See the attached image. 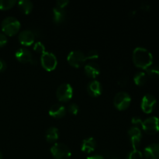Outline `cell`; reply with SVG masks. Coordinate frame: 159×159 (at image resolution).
I'll return each mask as SVG.
<instances>
[{"label": "cell", "instance_id": "6da1fadb", "mask_svg": "<svg viewBox=\"0 0 159 159\" xmlns=\"http://www.w3.org/2000/svg\"><path fill=\"white\" fill-rule=\"evenodd\" d=\"M133 61L135 66L141 69H148L153 62L152 54L148 50L138 47L133 51Z\"/></svg>", "mask_w": 159, "mask_h": 159}, {"label": "cell", "instance_id": "7a4b0ae2", "mask_svg": "<svg viewBox=\"0 0 159 159\" xmlns=\"http://www.w3.org/2000/svg\"><path fill=\"white\" fill-rule=\"evenodd\" d=\"M2 30L8 36H14L20 31V23L16 17L7 16L2 21Z\"/></svg>", "mask_w": 159, "mask_h": 159}, {"label": "cell", "instance_id": "3957f363", "mask_svg": "<svg viewBox=\"0 0 159 159\" xmlns=\"http://www.w3.org/2000/svg\"><path fill=\"white\" fill-rule=\"evenodd\" d=\"M51 153L54 159H69L71 152L68 146L63 143H55L51 148Z\"/></svg>", "mask_w": 159, "mask_h": 159}, {"label": "cell", "instance_id": "277c9868", "mask_svg": "<svg viewBox=\"0 0 159 159\" xmlns=\"http://www.w3.org/2000/svg\"><path fill=\"white\" fill-rule=\"evenodd\" d=\"M130 102L131 97L126 92H120L116 93L113 99V105L119 110H125L130 107Z\"/></svg>", "mask_w": 159, "mask_h": 159}, {"label": "cell", "instance_id": "5b68a950", "mask_svg": "<svg viewBox=\"0 0 159 159\" xmlns=\"http://www.w3.org/2000/svg\"><path fill=\"white\" fill-rule=\"evenodd\" d=\"M41 65L46 71H51L54 70L57 65V59L55 54L50 51H45L40 57Z\"/></svg>", "mask_w": 159, "mask_h": 159}, {"label": "cell", "instance_id": "8992f818", "mask_svg": "<svg viewBox=\"0 0 159 159\" xmlns=\"http://www.w3.org/2000/svg\"><path fill=\"white\" fill-rule=\"evenodd\" d=\"M73 96V89L68 83H62L56 90V96L61 102H68Z\"/></svg>", "mask_w": 159, "mask_h": 159}, {"label": "cell", "instance_id": "52a82bcc", "mask_svg": "<svg viewBox=\"0 0 159 159\" xmlns=\"http://www.w3.org/2000/svg\"><path fill=\"white\" fill-rule=\"evenodd\" d=\"M86 56L81 51H72L68 54L67 61L74 68H79L86 61Z\"/></svg>", "mask_w": 159, "mask_h": 159}, {"label": "cell", "instance_id": "ba28073f", "mask_svg": "<svg viewBox=\"0 0 159 159\" xmlns=\"http://www.w3.org/2000/svg\"><path fill=\"white\" fill-rule=\"evenodd\" d=\"M141 127L148 134H155L159 131V119L156 116L148 118L143 121Z\"/></svg>", "mask_w": 159, "mask_h": 159}, {"label": "cell", "instance_id": "9c48e42d", "mask_svg": "<svg viewBox=\"0 0 159 159\" xmlns=\"http://www.w3.org/2000/svg\"><path fill=\"white\" fill-rule=\"evenodd\" d=\"M156 103L157 101L155 96L151 94H146L142 98L141 107L144 113H151L155 109Z\"/></svg>", "mask_w": 159, "mask_h": 159}, {"label": "cell", "instance_id": "30bf717a", "mask_svg": "<svg viewBox=\"0 0 159 159\" xmlns=\"http://www.w3.org/2000/svg\"><path fill=\"white\" fill-rule=\"evenodd\" d=\"M128 136L133 149H138L142 138V134L139 127H131L128 130Z\"/></svg>", "mask_w": 159, "mask_h": 159}, {"label": "cell", "instance_id": "8fae6325", "mask_svg": "<svg viewBox=\"0 0 159 159\" xmlns=\"http://www.w3.org/2000/svg\"><path fill=\"white\" fill-rule=\"evenodd\" d=\"M35 40V34L30 30H24L20 32L18 35V40L23 46H30L34 43Z\"/></svg>", "mask_w": 159, "mask_h": 159}, {"label": "cell", "instance_id": "7c38bea8", "mask_svg": "<svg viewBox=\"0 0 159 159\" xmlns=\"http://www.w3.org/2000/svg\"><path fill=\"white\" fill-rule=\"evenodd\" d=\"M15 57L20 62L22 63H31L33 60L32 54L27 48H21L17 50L15 53Z\"/></svg>", "mask_w": 159, "mask_h": 159}, {"label": "cell", "instance_id": "4fadbf2b", "mask_svg": "<svg viewBox=\"0 0 159 159\" xmlns=\"http://www.w3.org/2000/svg\"><path fill=\"white\" fill-rule=\"evenodd\" d=\"M87 92L93 97H98L102 93V85L97 80L91 81L87 85Z\"/></svg>", "mask_w": 159, "mask_h": 159}, {"label": "cell", "instance_id": "5bb4252c", "mask_svg": "<svg viewBox=\"0 0 159 159\" xmlns=\"http://www.w3.org/2000/svg\"><path fill=\"white\" fill-rule=\"evenodd\" d=\"M85 73L88 77L92 78V79H94V78L97 77L98 75L100 73V68L98 64H96V62H89V63H87L85 65Z\"/></svg>", "mask_w": 159, "mask_h": 159}, {"label": "cell", "instance_id": "9a60e30c", "mask_svg": "<svg viewBox=\"0 0 159 159\" xmlns=\"http://www.w3.org/2000/svg\"><path fill=\"white\" fill-rule=\"evenodd\" d=\"M48 113H49L50 116H52V117L59 119V118H61L65 116V113H66V109L61 104L57 103L50 107Z\"/></svg>", "mask_w": 159, "mask_h": 159}, {"label": "cell", "instance_id": "2e32d148", "mask_svg": "<svg viewBox=\"0 0 159 159\" xmlns=\"http://www.w3.org/2000/svg\"><path fill=\"white\" fill-rule=\"evenodd\" d=\"M144 154L147 159H159V144H152L146 147Z\"/></svg>", "mask_w": 159, "mask_h": 159}, {"label": "cell", "instance_id": "e0dca14e", "mask_svg": "<svg viewBox=\"0 0 159 159\" xmlns=\"http://www.w3.org/2000/svg\"><path fill=\"white\" fill-rule=\"evenodd\" d=\"M96 147V141L93 138H87L82 141L81 144V150L84 153L89 154L95 150Z\"/></svg>", "mask_w": 159, "mask_h": 159}, {"label": "cell", "instance_id": "ac0fdd59", "mask_svg": "<svg viewBox=\"0 0 159 159\" xmlns=\"http://www.w3.org/2000/svg\"><path fill=\"white\" fill-rule=\"evenodd\" d=\"M65 16H66V13L64 9L57 7V6L53 8V20L55 23L57 24L61 23L65 20Z\"/></svg>", "mask_w": 159, "mask_h": 159}, {"label": "cell", "instance_id": "d6986e66", "mask_svg": "<svg viewBox=\"0 0 159 159\" xmlns=\"http://www.w3.org/2000/svg\"><path fill=\"white\" fill-rule=\"evenodd\" d=\"M59 131L58 129L55 127H51L47 130L45 134V138L48 143H55L58 139Z\"/></svg>", "mask_w": 159, "mask_h": 159}, {"label": "cell", "instance_id": "ffe728a7", "mask_svg": "<svg viewBox=\"0 0 159 159\" xmlns=\"http://www.w3.org/2000/svg\"><path fill=\"white\" fill-rule=\"evenodd\" d=\"M18 8L23 13L29 14L32 11L34 5L30 0H20L18 2Z\"/></svg>", "mask_w": 159, "mask_h": 159}, {"label": "cell", "instance_id": "44dd1931", "mask_svg": "<svg viewBox=\"0 0 159 159\" xmlns=\"http://www.w3.org/2000/svg\"><path fill=\"white\" fill-rule=\"evenodd\" d=\"M134 81L137 85H143L147 81V75L143 71H140L134 76Z\"/></svg>", "mask_w": 159, "mask_h": 159}, {"label": "cell", "instance_id": "7402d4cb", "mask_svg": "<svg viewBox=\"0 0 159 159\" xmlns=\"http://www.w3.org/2000/svg\"><path fill=\"white\" fill-rule=\"evenodd\" d=\"M147 70V74L152 79H159V65L150 66Z\"/></svg>", "mask_w": 159, "mask_h": 159}, {"label": "cell", "instance_id": "603a6c76", "mask_svg": "<svg viewBox=\"0 0 159 159\" xmlns=\"http://www.w3.org/2000/svg\"><path fill=\"white\" fill-rule=\"evenodd\" d=\"M16 3V0H0V9L6 10L13 7Z\"/></svg>", "mask_w": 159, "mask_h": 159}, {"label": "cell", "instance_id": "cb8c5ba5", "mask_svg": "<svg viewBox=\"0 0 159 159\" xmlns=\"http://www.w3.org/2000/svg\"><path fill=\"white\" fill-rule=\"evenodd\" d=\"M126 159H143V155L138 149H133L129 152Z\"/></svg>", "mask_w": 159, "mask_h": 159}, {"label": "cell", "instance_id": "d4e9b609", "mask_svg": "<svg viewBox=\"0 0 159 159\" xmlns=\"http://www.w3.org/2000/svg\"><path fill=\"white\" fill-rule=\"evenodd\" d=\"M34 50L36 52L39 53V54H43V53L46 51V48L45 46L43 45V43H42L41 42H37V43H34Z\"/></svg>", "mask_w": 159, "mask_h": 159}, {"label": "cell", "instance_id": "484cf974", "mask_svg": "<svg viewBox=\"0 0 159 159\" xmlns=\"http://www.w3.org/2000/svg\"><path fill=\"white\" fill-rule=\"evenodd\" d=\"M79 107L76 103H71L68 107V111L69 112V113H71V115H76L79 113Z\"/></svg>", "mask_w": 159, "mask_h": 159}, {"label": "cell", "instance_id": "4316f807", "mask_svg": "<svg viewBox=\"0 0 159 159\" xmlns=\"http://www.w3.org/2000/svg\"><path fill=\"white\" fill-rule=\"evenodd\" d=\"M85 56H86L87 60L88 59L89 60H95V59H97L99 57V53L96 50H91L87 53Z\"/></svg>", "mask_w": 159, "mask_h": 159}, {"label": "cell", "instance_id": "83f0119b", "mask_svg": "<svg viewBox=\"0 0 159 159\" xmlns=\"http://www.w3.org/2000/svg\"><path fill=\"white\" fill-rule=\"evenodd\" d=\"M131 123H132V124L134 125V127H142L143 121L141 120V118L138 117V116H134V117L132 118Z\"/></svg>", "mask_w": 159, "mask_h": 159}, {"label": "cell", "instance_id": "f1b7e54d", "mask_svg": "<svg viewBox=\"0 0 159 159\" xmlns=\"http://www.w3.org/2000/svg\"><path fill=\"white\" fill-rule=\"evenodd\" d=\"M8 38L6 35L3 33H0V48L5 46L7 43Z\"/></svg>", "mask_w": 159, "mask_h": 159}, {"label": "cell", "instance_id": "f546056e", "mask_svg": "<svg viewBox=\"0 0 159 159\" xmlns=\"http://www.w3.org/2000/svg\"><path fill=\"white\" fill-rule=\"evenodd\" d=\"M68 3H69L68 0H58V1H57V2H56V5H57V7L64 9Z\"/></svg>", "mask_w": 159, "mask_h": 159}, {"label": "cell", "instance_id": "4dcf8cb0", "mask_svg": "<svg viewBox=\"0 0 159 159\" xmlns=\"http://www.w3.org/2000/svg\"><path fill=\"white\" fill-rule=\"evenodd\" d=\"M6 62L2 58H0V72L4 71L6 69Z\"/></svg>", "mask_w": 159, "mask_h": 159}, {"label": "cell", "instance_id": "1f68e13d", "mask_svg": "<svg viewBox=\"0 0 159 159\" xmlns=\"http://www.w3.org/2000/svg\"><path fill=\"white\" fill-rule=\"evenodd\" d=\"M86 159H105L102 155H93V156L88 157Z\"/></svg>", "mask_w": 159, "mask_h": 159}, {"label": "cell", "instance_id": "d6a6232c", "mask_svg": "<svg viewBox=\"0 0 159 159\" xmlns=\"http://www.w3.org/2000/svg\"><path fill=\"white\" fill-rule=\"evenodd\" d=\"M141 8H142V9H144V10H148V9L150 8V6H149L148 5L146 2H144L142 4V6H141Z\"/></svg>", "mask_w": 159, "mask_h": 159}, {"label": "cell", "instance_id": "836d02e7", "mask_svg": "<svg viewBox=\"0 0 159 159\" xmlns=\"http://www.w3.org/2000/svg\"><path fill=\"white\" fill-rule=\"evenodd\" d=\"M0 159H2V154L1 152H0Z\"/></svg>", "mask_w": 159, "mask_h": 159}, {"label": "cell", "instance_id": "e575fe53", "mask_svg": "<svg viewBox=\"0 0 159 159\" xmlns=\"http://www.w3.org/2000/svg\"><path fill=\"white\" fill-rule=\"evenodd\" d=\"M110 159H118L117 158H114V157H112L111 158H110Z\"/></svg>", "mask_w": 159, "mask_h": 159}]
</instances>
